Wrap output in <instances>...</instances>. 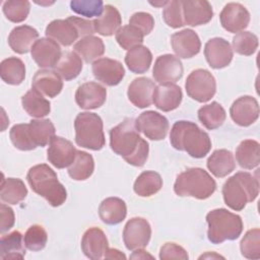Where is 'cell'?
<instances>
[{"label": "cell", "instance_id": "cell-1", "mask_svg": "<svg viewBox=\"0 0 260 260\" xmlns=\"http://www.w3.org/2000/svg\"><path fill=\"white\" fill-rule=\"evenodd\" d=\"M110 146L115 153L135 167H142L148 157V143L140 137L135 120L132 118H126L111 129Z\"/></svg>", "mask_w": 260, "mask_h": 260}, {"label": "cell", "instance_id": "cell-2", "mask_svg": "<svg viewBox=\"0 0 260 260\" xmlns=\"http://www.w3.org/2000/svg\"><path fill=\"white\" fill-rule=\"evenodd\" d=\"M172 146L181 151H186L195 158L204 157L211 148L209 135L190 121H177L170 134Z\"/></svg>", "mask_w": 260, "mask_h": 260}, {"label": "cell", "instance_id": "cell-3", "mask_svg": "<svg viewBox=\"0 0 260 260\" xmlns=\"http://www.w3.org/2000/svg\"><path fill=\"white\" fill-rule=\"evenodd\" d=\"M26 180L31 190L44 197L52 206L57 207L65 202L67 198L66 189L48 165L41 164L31 167L27 172Z\"/></svg>", "mask_w": 260, "mask_h": 260}, {"label": "cell", "instance_id": "cell-4", "mask_svg": "<svg viewBox=\"0 0 260 260\" xmlns=\"http://www.w3.org/2000/svg\"><path fill=\"white\" fill-rule=\"evenodd\" d=\"M259 193L258 179L248 172H238L223 184L224 203L233 210L244 209L247 203L256 199Z\"/></svg>", "mask_w": 260, "mask_h": 260}, {"label": "cell", "instance_id": "cell-5", "mask_svg": "<svg viewBox=\"0 0 260 260\" xmlns=\"http://www.w3.org/2000/svg\"><path fill=\"white\" fill-rule=\"evenodd\" d=\"M216 189L214 179L203 169L191 168L177 176L174 191L181 197L189 196L196 199L209 198Z\"/></svg>", "mask_w": 260, "mask_h": 260}, {"label": "cell", "instance_id": "cell-6", "mask_svg": "<svg viewBox=\"0 0 260 260\" xmlns=\"http://www.w3.org/2000/svg\"><path fill=\"white\" fill-rule=\"evenodd\" d=\"M208 224L207 238L212 244H220L224 241H234L240 237L243 231V221L240 215L225 208H217L206 215Z\"/></svg>", "mask_w": 260, "mask_h": 260}, {"label": "cell", "instance_id": "cell-7", "mask_svg": "<svg viewBox=\"0 0 260 260\" xmlns=\"http://www.w3.org/2000/svg\"><path fill=\"white\" fill-rule=\"evenodd\" d=\"M74 128L77 145L91 150H100L105 146L103 121L98 114L89 112L78 114Z\"/></svg>", "mask_w": 260, "mask_h": 260}, {"label": "cell", "instance_id": "cell-8", "mask_svg": "<svg viewBox=\"0 0 260 260\" xmlns=\"http://www.w3.org/2000/svg\"><path fill=\"white\" fill-rule=\"evenodd\" d=\"M185 87L191 99L199 103H206L215 94L216 82L214 76L208 70L196 69L187 77Z\"/></svg>", "mask_w": 260, "mask_h": 260}, {"label": "cell", "instance_id": "cell-9", "mask_svg": "<svg viewBox=\"0 0 260 260\" xmlns=\"http://www.w3.org/2000/svg\"><path fill=\"white\" fill-rule=\"evenodd\" d=\"M150 237V224L142 217H133L129 219L124 226L123 241L128 250L133 251L146 247Z\"/></svg>", "mask_w": 260, "mask_h": 260}, {"label": "cell", "instance_id": "cell-10", "mask_svg": "<svg viewBox=\"0 0 260 260\" xmlns=\"http://www.w3.org/2000/svg\"><path fill=\"white\" fill-rule=\"evenodd\" d=\"M152 75L159 84H171L181 79L183 75V65L181 60L171 54L161 55L156 58Z\"/></svg>", "mask_w": 260, "mask_h": 260}, {"label": "cell", "instance_id": "cell-11", "mask_svg": "<svg viewBox=\"0 0 260 260\" xmlns=\"http://www.w3.org/2000/svg\"><path fill=\"white\" fill-rule=\"evenodd\" d=\"M136 127L151 140H161L167 136L169 130L168 119L154 111L141 113L135 120Z\"/></svg>", "mask_w": 260, "mask_h": 260}, {"label": "cell", "instance_id": "cell-12", "mask_svg": "<svg viewBox=\"0 0 260 260\" xmlns=\"http://www.w3.org/2000/svg\"><path fill=\"white\" fill-rule=\"evenodd\" d=\"M76 149L73 144L60 136H54L47 151V158L57 169L69 167L75 159Z\"/></svg>", "mask_w": 260, "mask_h": 260}, {"label": "cell", "instance_id": "cell-13", "mask_svg": "<svg viewBox=\"0 0 260 260\" xmlns=\"http://www.w3.org/2000/svg\"><path fill=\"white\" fill-rule=\"evenodd\" d=\"M92 73L102 83L108 86H114L122 81L125 75V69L122 63L117 60L101 58L92 63Z\"/></svg>", "mask_w": 260, "mask_h": 260}, {"label": "cell", "instance_id": "cell-14", "mask_svg": "<svg viewBox=\"0 0 260 260\" xmlns=\"http://www.w3.org/2000/svg\"><path fill=\"white\" fill-rule=\"evenodd\" d=\"M31 57L39 67H55L61 58V48L56 41L50 38H41L38 40L31 50Z\"/></svg>", "mask_w": 260, "mask_h": 260}, {"label": "cell", "instance_id": "cell-15", "mask_svg": "<svg viewBox=\"0 0 260 260\" xmlns=\"http://www.w3.org/2000/svg\"><path fill=\"white\" fill-rule=\"evenodd\" d=\"M233 121L243 127L252 125L259 117V105L255 98L244 95L236 100L230 109Z\"/></svg>", "mask_w": 260, "mask_h": 260}, {"label": "cell", "instance_id": "cell-16", "mask_svg": "<svg viewBox=\"0 0 260 260\" xmlns=\"http://www.w3.org/2000/svg\"><path fill=\"white\" fill-rule=\"evenodd\" d=\"M204 56L210 67L220 69L226 67L233 59V49L222 38L210 39L204 47Z\"/></svg>", "mask_w": 260, "mask_h": 260}, {"label": "cell", "instance_id": "cell-17", "mask_svg": "<svg viewBox=\"0 0 260 260\" xmlns=\"http://www.w3.org/2000/svg\"><path fill=\"white\" fill-rule=\"evenodd\" d=\"M107 99V89L98 82L88 81L78 86L75 101L79 108L93 110L102 107Z\"/></svg>", "mask_w": 260, "mask_h": 260}, {"label": "cell", "instance_id": "cell-18", "mask_svg": "<svg viewBox=\"0 0 260 260\" xmlns=\"http://www.w3.org/2000/svg\"><path fill=\"white\" fill-rule=\"evenodd\" d=\"M222 27L230 32H239L246 28L250 22V13L240 3H228L219 14Z\"/></svg>", "mask_w": 260, "mask_h": 260}, {"label": "cell", "instance_id": "cell-19", "mask_svg": "<svg viewBox=\"0 0 260 260\" xmlns=\"http://www.w3.org/2000/svg\"><path fill=\"white\" fill-rule=\"evenodd\" d=\"M171 45L176 55L183 59L194 57L201 49V42L198 35L190 28L173 34Z\"/></svg>", "mask_w": 260, "mask_h": 260}, {"label": "cell", "instance_id": "cell-20", "mask_svg": "<svg viewBox=\"0 0 260 260\" xmlns=\"http://www.w3.org/2000/svg\"><path fill=\"white\" fill-rule=\"evenodd\" d=\"M184 22L191 26H198L209 22L213 16V10L208 1L187 0L182 1Z\"/></svg>", "mask_w": 260, "mask_h": 260}, {"label": "cell", "instance_id": "cell-21", "mask_svg": "<svg viewBox=\"0 0 260 260\" xmlns=\"http://www.w3.org/2000/svg\"><path fill=\"white\" fill-rule=\"evenodd\" d=\"M109 249L108 239L105 233L99 228L86 230L81 240V250L84 255L93 260L101 259Z\"/></svg>", "mask_w": 260, "mask_h": 260}, {"label": "cell", "instance_id": "cell-22", "mask_svg": "<svg viewBox=\"0 0 260 260\" xmlns=\"http://www.w3.org/2000/svg\"><path fill=\"white\" fill-rule=\"evenodd\" d=\"M154 82L147 77L135 78L129 85L127 95L129 101L137 108L143 109L153 103Z\"/></svg>", "mask_w": 260, "mask_h": 260}, {"label": "cell", "instance_id": "cell-23", "mask_svg": "<svg viewBox=\"0 0 260 260\" xmlns=\"http://www.w3.org/2000/svg\"><path fill=\"white\" fill-rule=\"evenodd\" d=\"M183 93L180 86L171 84H159L153 92V103L162 112H170L177 109L182 102Z\"/></svg>", "mask_w": 260, "mask_h": 260}, {"label": "cell", "instance_id": "cell-24", "mask_svg": "<svg viewBox=\"0 0 260 260\" xmlns=\"http://www.w3.org/2000/svg\"><path fill=\"white\" fill-rule=\"evenodd\" d=\"M31 85L39 92L49 98H55L61 92L63 88V81L56 71L41 69L34 75Z\"/></svg>", "mask_w": 260, "mask_h": 260}, {"label": "cell", "instance_id": "cell-25", "mask_svg": "<svg viewBox=\"0 0 260 260\" xmlns=\"http://www.w3.org/2000/svg\"><path fill=\"white\" fill-rule=\"evenodd\" d=\"M46 36L62 46L68 47L72 45L80 36L75 25L67 19H55L46 27Z\"/></svg>", "mask_w": 260, "mask_h": 260}, {"label": "cell", "instance_id": "cell-26", "mask_svg": "<svg viewBox=\"0 0 260 260\" xmlns=\"http://www.w3.org/2000/svg\"><path fill=\"white\" fill-rule=\"evenodd\" d=\"M39 32L29 25H19L14 27L8 37V44L13 52L25 54L31 50L34 44L38 41Z\"/></svg>", "mask_w": 260, "mask_h": 260}, {"label": "cell", "instance_id": "cell-27", "mask_svg": "<svg viewBox=\"0 0 260 260\" xmlns=\"http://www.w3.org/2000/svg\"><path fill=\"white\" fill-rule=\"evenodd\" d=\"M99 215L103 222L107 224H118L127 215L126 203L118 197L106 198L99 206Z\"/></svg>", "mask_w": 260, "mask_h": 260}, {"label": "cell", "instance_id": "cell-28", "mask_svg": "<svg viewBox=\"0 0 260 260\" xmlns=\"http://www.w3.org/2000/svg\"><path fill=\"white\" fill-rule=\"evenodd\" d=\"M94 31L104 37H110L116 34L122 23V18L118 9L110 4L104 6L103 13L93 21Z\"/></svg>", "mask_w": 260, "mask_h": 260}, {"label": "cell", "instance_id": "cell-29", "mask_svg": "<svg viewBox=\"0 0 260 260\" xmlns=\"http://www.w3.org/2000/svg\"><path fill=\"white\" fill-rule=\"evenodd\" d=\"M207 168L216 178L228 176L236 168L233 153L226 149L214 150L207 159Z\"/></svg>", "mask_w": 260, "mask_h": 260}, {"label": "cell", "instance_id": "cell-30", "mask_svg": "<svg viewBox=\"0 0 260 260\" xmlns=\"http://www.w3.org/2000/svg\"><path fill=\"white\" fill-rule=\"evenodd\" d=\"M236 159L239 166L246 170L258 167L260 162V144L253 139L242 141L236 149Z\"/></svg>", "mask_w": 260, "mask_h": 260}, {"label": "cell", "instance_id": "cell-31", "mask_svg": "<svg viewBox=\"0 0 260 260\" xmlns=\"http://www.w3.org/2000/svg\"><path fill=\"white\" fill-rule=\"evenodd\" d=\"M21 104L24 111L34 118H43L49 115L51 111V104L46 100L41 92L34 87L29 89L21 98Z\"/></svg>", "mask_w": 260, "mask_h": 260}, {"label": "cell", "instance_id": "cell-32", "mask_svg": "<svg viewBox=\"0 0 260 260\" xmlns=\"http://www.w3.org/2000/svg\"><path fill=\"white\" fill-rule=\"evenodd\" d=\"M22 243V235L14 231L8 235H4L0 240V258L7 259H23L25 249Z\"/></svg>", "mask_w": 260, "mask_h": 260}, {"label": "cell", "instance_id": "cell-33", "mask_svg": "<svg viewBox=\"0 0 260 260\" xmlns=\"http://www.w3.org/2000/svg\"><path fill=\"white\" fill-rule=\"evenodd\" d=\"M151 52L142 45L130 49L125 56V63L129 70L138 74L146 72L151 65Z\"/></svg>", "mask_w": 260, "mask_h": 260}, {"label": "cell", "instance_id": "cell-34", "mask_svg": "<svg viewBox=\"0 0 260 260\" xmlns=\"http://www.w3.org/2000/svg\"><path fill=\"white\" fill-rule=\"evenodd\" d=\"M162 187L160 175L154 171L141 173L134 182V192L141 197H149L156 194Z\"/></svg>", "mask_w": 260, "mask_h": 260}, {"label": "cell", "instance_id": "cell-35", "mask_svg": "<svg viewBox=\"0 0 260 260\" xmlns=\"http://www.w3.org/2000/svg\"><path fill=\"white\" fill-rule=\"evenodd\" d=\"M73 49L74 52L87 63L92 62L105 53V45L102 39L94 36H86L81 38L74 45Z\"/></svg>", "mask_w": 260, "mask_h": 260}, {"label": "cell", "instance_id": "cell-36", "mask_svg": "<svg viewBox=\"0 0 260 260\" xmlns=\"http://www.w3.org/2000/svg\"><path fill=\"white\" fill-rule=\"evenodd\" d=\"M0 75L5 83L18 85L25 78L24 63L16 57L4 59L0 64Z\"/></svg>", "mask_w": 260, "mask_h": 260}, {"label": "cell", "instance_id": "cell-37", "mask_svg": "<svg viewBox=\"0 0 260 260\" xmlns=\"http://www.w3.org/2000/svg\"><path fill=\"white\" fill-rule=\"evenodd\" d=\"M27 195V189L22 180L17 178L2 179L0 198L8 204H17Z\"/></svg>", "mask_w": 260, "mask_h": 260}, {"label": "cell", "instance_id": "cell-38", "mask_svg": "<svg viewBox=\"0 0 260 260\" xmlns=\"http://www.w3.org/2000/svg\"><path fill=\"white\" fill-rule=\"evenodd\" d=\"M56 72L65 80L74 79L82 70V61L75 52H64L55 65Z\"/></svg>", "mask_w": 260, "mask_h": 260}, {"label": "cell", "instance_id": "cell-39", "mask_svg": "<svg viewBox=\"0 0 260 260\" xmlns=\"http://www.w3.org/2000/svg\"><path fill=\"white\" fill-rule=\"evenodd\" d=\"M28 131L37 147L46 146L55 136V126L49 119L31 120L28 123Z\"/></svg>", "mask_w": 260, "mask_h": 260}, {"label": "cell", "instance_id": "cell-40", "mask_svg": "<svg viewBox=\"0 0 260 260\" xmlns=\"http://www.w3.org/2000/svg\"><path fill=\"white\" fill-rule=\"evenodd\" d=\"M225 117L226 114L224 109L217 102H212L211 104L203 106L198 110V119L208 130H213L220 127L223 124Z\"/></svg>", "mask_w": 260, "mask_h": 260}, {"label": "cell", "instance_id": "cell-41", "mask_svg": "<svg viewBox=\"0 0 260 260\" xmlns=\"http://www.w3.org/2000/svg\"><path fill=\"white\" fill-rule=\"evenodd\" d=\"M94 170V160L91 154L77 150L74 161L69 166L68 174L75 181H84L88 179Z\"/></svg>", "mask_w": 260, "mask_h": 260}, {"label": "cell", "instance_id": "cell-42", "mask_svg": "<svg viewBox=\"0 0 260 260\" xmlns=\"http://www.w3.org/2000/svg\"><path fill=\"white\" fill-rule=\"evenodd\" d=\"M143 34L133 25H124L116 32V41L125 50H130L143 43Z\"/></svg>", "mask_w": 260, "mask_h": 260}, {"label": "cell", "instance_id": "cell-43", "mask_svg": "<svg viewBox=\"0 0 260 260\" xmlns=\"http://www.w3.org/2000/svg\"><path fill=\"white\" fill-rule=\"evenodd\" d=\"M241 253L248 259L260 258V230H249L240 243Z\"/></svg>", "mask_w": 260, "mask_h": 260}, {"label": "cell", "instance_id": "cell-44", "mask_svg": "<svg viewBox=\"0 0 260 260\" xmlns=\"http://www.w3.org/2000/svg\"><path fill=\"white\" fill-rule=\"evenodd\" d=\"M30 9V3L25 0H10L3 3V12L6 18L18 23L26 19Z\"/></svg>", "mask_w": 260, "mask_h": 260}, {"label": "cell", "instance_id": "cell-45", "mask_svg": "<svg viewBox=\"0 0 260 260\" xmlns=\"http://www.w3.org/2000/svg\"><path fill=\"white\" fill-rule=\"evenodd\" d=\"M258 48V38L250 31H240L233 38V49L240 55L250 56Z\"/></svg>", "mask_w": 260, "mask_h": 260}, {"label": "cell", "instance_id": "cell-46", "mask_svg": "<svg viewBox=\"0 0 260 260\" xmlns=\"http://www.w3.org/2000/svg\"><path fill=\"white\" fill-rule=\"evenodd\" d=\"M48 241V235L45 229L40 224L30 225L23 236V243L26 249L30 251H41L45 248Z\"/></svg>", "mask_w": 260, "mask_h": 260}, {"label": "cell", "instance_id": "cell-47", "mask_svg": "<svg viewBox=\"0 0 260 260\" xmlns=\"http://www.w3.org/2000/svg\"><path fill=\"white\" fill-rule=\"evenodd\" d=\"M9 137L12 144L19 150H32L37 147L30 138L28 124L14 125L10 129Z\"/></svg>", "mask_w": 260, "mask_h": 260}, {"label": "cell", "instance_id": "cell-48", "mask_svg": "<svg viewBox=\"0 0 260 260\" xmlns=\"http://www.w3.org/2000/svg\"><path fill=\"white\" fill-rule=\"evenodd\" d=\"M70 7L75 13L88 18L99 17L104 11V3L101 0H73Z\"/></svg>", "mask_w": 260, "mask_h": 260}, {"label": "cell", "instance_id": "cell-49", "mask_svg": "<svg viewBox=\"0 0 260 260\" xmlns=\"http://www.w3.org/2000/svg\"><path fill=\"white\" fill-rule=\"evenodd\" d=\"M162 18L165 22L173 28L182 27L185 24L184 18H183L182 1H178V0L168 1L164 7Z\"/></svg>", "mask_w": 260, "mask_h": 260}, {"label": "cell", "instance_id": "cell-50", "mask_svg": "<svg viewBox=\"0 0 260 260\" xmlns=\"http://www.w3.org/2000/svg\"><path fill=\"white\" fill-rule=\"evenodd\" d=\"M129 24L137 27L143 36H147L154 27V19L150 13L136 12L130 17Z\"/></svg>", "mask_w": 260, "mask_h": 260}, {"label": "cell", "instance_id": "cell-51", "mask_svg": "<svg viewBox=\"0 0 260 260\" xmlns=\"http://www.w3.org/2000/svg\"><path fill=\"white\" fill-rule=\"evenodd\" d=\"M189 258L186 250L175 244V243H166L161 246L159 251V259L170 260V259H182L187 260Z\"/></svg>", "mask_w": 260, "mask_h": 260}, {"label": "cell", "instance_id": "cell-52", "mask_svg": "<svg viewBox=\"0 0 260 260\" xmlns=\"http://www.w3.org/2000/svg\"><path fill=\"white\" fill-rule=\"evenodd\" d=\"M0 232L4 233L8 230H10L15 221L14 212L12 208H10L8 205L1 204L0 205Z\"/></svg>", "mask_w": 260, "mask_h": 260}, {"label": "cell", "instance_id": "cell-53", "mask_svg": "<svg viewBox=\"0 0 260 260\" xmlns=\"http://www.w3.org/2000/svg\"><path fill=\"white\" fill-rule=\"evenodd\" d=\"M68 19L75 25L77 28L80 37H86V36H92L94 28H93V22L84 18L76 17V16H70Z\"/></svg>", "mask_w": 260, "mask_h": 260}, {"label": "cell", "instance_id": "cell-54", "mask_svg": "<svg viewBox=\"0 0 260 260\" xmlns=\"http://www.w3.org/2000/svg\"><path fill=\"white\" fill-rule=\"evenodd\" d=\"M104 258L106 259H126V256L117 249H108L105 253Z\"/></svg>", "mask_w": 260, "mask_h": 260}, {"label": "cell", "instance_id": "cell-55", "mask_svg": "<svg viewBox=\"0 0 260 260\" xmlns=\"http://www.w3.org/2000/svg\"><path fill=\"white\" fill-rule=\"evenodd\" d=\"M130 258L132 259H145V258H153L151 255L147 254L146 251L142 250V249H136L135 252H133V254L130 256Z\"/></svg>", "mask_w": 260, "mask_h": 260}, {"label": "cell", "instance_id": "cell-56", "mask_svg": "<svg viewBox=\"0 0 260 260\" xmlns=\"http://www.w3.org/2000/svg\"><path fill=\"white\" fill-rule=\"evenodd\" d=\"M208 257H209V258H210V257H211V258H213V257H214V258H223V257H221V256H219V255H216V254H212V253L210 254V253H207V254H205V255L200 256V257H199V259H201V258H208Z\"/></svg>", "mask_w": 260, "mask_h": 260}]
</instances>
